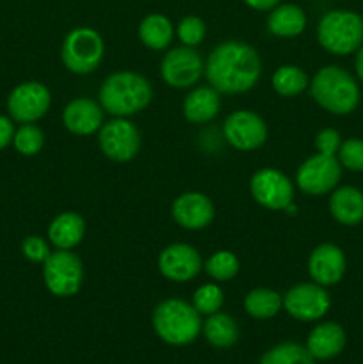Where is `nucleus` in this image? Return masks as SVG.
Wrapping results in <instances>:
<instances>
[{"label": "nucleus", "instance_id": "obj_32", "mask_svg": "<svg viewBox=\"0 0 363 364\" xmlns=\"http://www.w3.org/2000/svg\"><path fill=\"white\" fill-rule=\"evenodd\" d=\"M174 34L178 36V39H180L184 46L196 48V46L205 41L206 23L199 16L189 14V16H184L178 21L177 28H174Z\"/></svg>", "mask_w": 363, "mask_h": 364}, {"label": "nucleus", "instance_id": "obj_29", "mask_svg": "<svg viewBox=\"0 0 363 364\" xmlns=\"http://www.w3.org/2000/svg\"><path fill=\"white\" fill-rule=\"evenodd\" d=\"M238 269H241V262L231 251H216L203 263V270L219 283L233 279L238 274Z\"/></svg>", "mask_w": 363, "mask_h": 364}, {"label": "nucleus", "instance_id": "obj_24", "mask_svg": "<svg viewBox=\"0 0 363 364\" xmlns=\"http://www.w3.org/2000/svg\"><path fill=\"white\" fill-rule=\"evenodd\" d=\"M174 38V27L166 14L152 13L139 23V39L149 50H166Z\"/></svg>", "mask_w": 363, "mask_h": 364}, {"label": "nucleus", "instance_id": "obj_13", "mask_svg": "<svg viewBox=\"0 0 363 364\" xmlns=\"http://www.w3.org/2000/svg\"><path fill=\"white\" fill-rule=\"evenodd\" d=\"M223 135L231 148L238 151H255L267 142L265 121L253 110H235L223 124Z\"/></svg>", "mask_w": 363, "mask_h": 364}, {"label": "nucleus", "instance_id": "obj_22", "mask_svg": "<svg viewBox=\"0 0 363 364\" xmlns=\"http://www.w3.org/2000/svg\"><path fill=\"white\" fill-rule=\"evenodd\" d=\"M331 217L344 226H358L363 223V192L356 187H338L330 198Z\"/></svg>", "mask_w": 363, "mask_h": 364}, {"label": "nucleus", "instance_id": "obj_16", "mask_svg": "<svg viewBox=\"0 0 363 364\" xmlns=\"http://www.w3.org/2000/svg\"><path fill=\"white\" fill-rule=\"evenodd\" d=\"M171 215L180 228L189 231H199L210 226L216 215L214 203L203 192H184L171 205Z\"/></svg>", "mask_w": 363, "mask_h": 364}, {"label": "nucleus", "instance_id": "obj_17", "mask_svg": "<svg viewBox=\"0 0 363 364\" xmlns=\"http://www.w3.org/2000/svg\"><path fill=\"white\" fill-rule=\"evenodd\" d=\"M347 259L344 251L335 244H320L310 252L308 274L313 283L320 287H335L344 277Z\"/></svg>", "mask_w": 363, "mask_h": 364}, {"label": "nucleus", "instance_id": "obj_28", "mask_svg": "<svg viewBox=\"0 0 363 364\" xmlns=\"http://www.w3.org/2000/svg\"><path fill=\"white\" fill-rule=\"evenodd\" d=\"M260 364H315V359L305 345L283 341L267 350L260 359Z\"/></svg>", "mask_w": 363, "mask_h": 364}, {"label": "nucleus", "instance_id": "obj_12", "mask_svg": "<svg viewBox=\"0 0 363 364\" xmlns=\"http://www.w3.org/2000/svg\"><path fill=\"white\" fill-rule=\"evenodd\" d=\"M331 308V297L317 283H299L283 295V309L299 322H317Z\"/></svg>", "mask_w": 363, "mask_h": 364}, {"label": "nucleus", "instance_id": "obj_30", "mask_svg": "<svg viewBox=\"0 0 363 364\" xmlns=\"http://www.w3.org/2000/svg\"><path fill=\"white\" fill-rule=\"evenodd\" d=\"M13 146L20 155L23 156H34L45 146V134L41 128L34 123H21L20 127L14 130Z\"/></svg>", "mask_w": 363, "mask_h": 364}, {"label": "nucleus", "instance_id": "obj_38", "mask_svg": "<svg viewBox=\"0 0 363 364\" xmlns=\"http://www.w3.org/2000/svg\"><path fill=\"white\" fill-rule=\"evenodd\" d=\"M354 68H356V75H358V78H359V80L363 82V45L359 46V48H358V52H356Z\"/></svg>", "mask_w": 363, "mask_h": 364}, {"label": "nucleus", "instance_id": "obj_19", "mask_svg": "<svg viewBox=\"0 0 363 364\" xmlns=\"http://www.w3.org/2000/svg\"><path fill=\"white\" fill-rule=\"evenodd\" d=\"M345 343H347V336H345L344 327L338 326L337 322H322L310 331L305 347L308 348L313 359L330 361L342 354Z\"/></svg>", "mask_w": 363, "mask_h": 364}, {"label": "nucleus", "instance_id": "obj_27", "mask_svg": "<svg viewBox=\"0 0 363 364\" xmlns=\"http://www.w3.org/2000/svg\"><path fill=\"white\" fill-rule=\"evenodd\" d=\"M270 84L274 91L283 98H295L310 87V78L299 66L285 64L274 71Z\"/></svg>", "mask_w": 363, "mask_h": 364}, {"label": "nucleus", "instance_id": "obj_11", "mask_svg": "<svg viewBox=\"0 0 363 364\" xmlns=\"http://www.w3.org/2000/svg\"><path fill=\"white\" fill-rule=\"evenodd\" d=\"M52 105V95L41 82L28 80L18 84L7 96V112L16 123H36L46 116Z\"/></svg>", "mask_w": 363, "mask_h": 364}, {"label": "nucleus", "instance_id": "obj_33", "mask_svg": "<svg viewBox=\"0 0 363 364\" xmlns=\"http://www.w3.org/2000/svg\"><path fill=\"white\" fill-rule=\"evenodd\" d=\"M337 159L345 169L352 173H363V139L352 137L342 142Z\"/></svg>", "mask_w": 363, "mask_h": 364}, {"label": "nucleus", "instance_id": "obj_23", "mask_svg": "<svg viewBox=\"0 0 363 364\" xmlns=\"http://www.w3.org/2000/svg\"><path fill=\"white\" fill-rule=\"evenodd\" d=\"M306 13L295 4H278L267 16V28L276 38H295L306 28Z\"/></svg>", "mask_w": 363, "mask_h": 364}, {"label": "nucleus", "instance_id": "obj_2", "mask_svg": "<svg viewBox=\"0 0 363 364\" xmlns=\"http://www.w3.org/2000/svg\"><path fill=\"white\" fill-rule=\"evenodd\" d=\"M153 87L149 80L135 71H114L102 82L98 103L112 117H130L142 112L152 103Z\"/></svg>", "mask_w": 363, "mask_h": 364}, {"label": "nucleus", "instance_id": "obj_34", "mask_svg": "<svg viewBox=\"0 0 363 364\" xmlns=\"http://www.w3.org/2000/svg\"><path fill=\"white\" fill-rule=\"evenodd\" d=\"M50 242L45 240L43 237H38V235H31V237L25 238L21 242V255L32 263H45L46 258L52 255V249H50Z\"/></svg>", "mask_w": 363, "mask_h": 364}, {"label": "nucleus", "instance_id": "obj_5", "mask_svg": "<svg viewBox=\"0 0 363 364\" xmlns=\"http://www.w3.org/2000/svg\"><path fill=\"white\" fill-rule=\"evenodd\" d=\"M317 41L326 52L344 57L363 45V16L349 9H333L317 25Z\"/></svg>", "mask_w": 363, "mask_h": 364}, {"label": "nucleus", "instance_id": "obj_37", "mask_svg": "<svg viewBox=\"0 0 363 364\" xmlns=\"http://www.w3.org/2000/svg\"><path fill=\"white\" fill-rule=\"evenodd\" d=\"M244 4L255 11H270L281 4V0H244Z\"/></svg>", "mask_w": 363, "mask_h": 364}, {"label": "nucleus", "instance_id": "obj_14", "mask_svg": "<svg viewBox=\"0 0 363 364\" xmlns=\"http://www.w3.org/2000/svg\"><path fill=\"white\" fill-rule=\"evenodd\" d=\"M205 75V63L192 46L169 50L160 63V77L174 89L192 87Z\"/></svg>", "mask_w": 363, "mask_h": 364}, {"label": "nucleus", "instance_id": "obj_25", "mask_svg": "<svg viewBox=\"0 0 363 364\" xmlns=\"http://www.w3.org/2000/svg\"><path fill=\"white\" fill-rule=\"evenodd\" d=\"M201 333L205 340L216 348H230L238 340V326L228 313H214L203 322Z\"/></svg>", "mask_w": 363, "mask_h": 364}, {"label": "nucleus", "instance_id": "obj_4", "mask_svg": "<svg viewBox=\"0 0 363 364\" xmlns=\"http://www.w3.org/2000/svg\"><path fill=\"white\" fill-rule=\"evenodd\" d=\"M153 331L157 336L173 347H185L192 343L201 333V315L192 302L182 299H166L153 309Z\"/></svg>", "mask_w": 363, "mask_h": 364}, {"label": "nucleus", "instance_id": "obj_8", "mask_svg": "<svg viewBox=\"0 0 363 364\" xmlns=\"http://www.w3.org/2000/svg\"><path fill=\"white\" fill-rule=\"evenodd\" d=\"M253 199L270 212H281L294 205V183L274 167L258 169L249 180Z\"/></svg>", "mask_w": 363, "mask_h": 364}, {"label": "nucleus", "instance_id": "obj_36", "mask_svg": "<svg viewBox=\"0 0 363 364\" xmlns=\"http://www.w3.org/2000/svg\"><path fill=\"white\" fill-rule=\"evenodd\" d=\"M14 130L16 128H14L13 119L7 116H0V151L6 149L9 144H13Z\"/></svg>", "mask_w": 363, "mask_h": 364}, {"label": "nucleus", "instance_id": "obj_26", "mask_svg": "<svg viewBox=\"0 0 363 364\" xmlns=\"http://www.w3.org/2000/svg\"><path fill=\"white\" fill-rule=\"evenodd\" d=\"M283 308V297L270 288H255L244 299V309L251 318L269 320Z\"/></svg>", "mask_w": 363, "mask_h": 364}, {"label": "nucleus", "instance_id": "obj_9", "mask_svg": "<svg viewBox=\"0 0 363 364\" xmlns=\"http://www.w3.org/2000/svg\"><path fill=\"white\" fill-rule=\"evenodd\" d=\"M98 146L112 162H128L141 149V134L128 117H112L98 130Z\"/></svg>", "mask_w": 363, "mask_h": 364}, {"label": "nucleus", "instance_id": "obj_15", "mask_svg": "<svg viewBox=\"0 0 363 364\" xmlns=\"http://www.w3.org/2000/svg\"><path fill=\"white\" fill-rule=\"evenodd\" d=\"M157 263L160 274L173 283H189L203 270V259L198 249L180 242L164 247Z\"/></svg>", "mask_w": 363, "mask_h": 364}, {"label": "nucleus", "instance_id": "obj_18", "mask_svg": "<svg viewBox=\"0 0 363 364\" xmlns=\"http://www.w3.org/2000/svg\"><path fill=\"white\" fill-rule=\"evenodd\" d=\"M63 124L75 135H93L102 128L103 109L91 98H75L64 107Z\"/></svg>", "mask_w": 363, "mask_h": 364}, {"label": "nucleus", "instance_id": "obj_31", "mask_svg": "<svg viewBox=\"0 0 363 364\" xmlns=\"http://www.w3.org/2000/svg\"><path fill=\"white\" fill-rule=\"evenodd\" d=\"M224 304V294L219 284L206 283L201 284L192 295V306L199 315H214L219 311Z\"/></svg>", "mask_w": 363, "mask_h": 364}, {"label": "nucleus", "instance_id": "obj_6", "mask_svg": "<svg viewBox=\"0 0 363 364\" xmlns=\"http://www.w3.org/2000/svg\"><path fill=\"white\" fill-rule=\"evenodd\" d=\"M105 53V43L98 31L91 27H77L70 31L60 46V59L68 71L88 75L100 66Z\"/></svg>", "mask_w": 363, "mask_h": 364}, {"label": "nucleus", "instance_id": "obj_21", "mask_svg": "<svg viewBox=\"0 0 363 364\" xmlns=\"http://www.w3.org/2000/svg\"><path fill=\"white\" fill-rule=\"evenodd\" d=\"M85 235V220L77 212H63L50 223L48 242L56 249L71 251L77 247Z\"/></svg>", "mask_w": 363, "mask_h": 364}, {"label": "nucleus", "instance_id": "obj_35", "mask_svg": "<svg viewBox=\"0 0 363 364\" xmlns=\"http://www.w3.org/2000/svg\"><path fill=\"white\" fill-rule=\"evenodd\" d=\"M342 146V137L335 128H324L317 134L315 137V148L317 153L327 156H337L338 149Z\"/></svg>", "mask_w": 363, "mask_h": 364}, {"label": "nucleus", "instance_id": "obj_10", "mask_svg": "<svg viewBox=\"0 0 363 364\" xmlns=\"http://www.w3.org/2000/svg\"><path fill=\"white\" fill-rule=\"evenodd\" d=\"M342 178V166L337 156H308L295 173V185L306 196H324L337 188Z\"/></svg>", "mask_w": 363, "mask_h": 364}, {"label": "nucleus", "instance_id": "obj_3", "mask_svg": "<svg viewBox=\"0 0 363 364\" xmlns=\"http://www.w3.org/2000/svg\"><path fill=\"white\" fill-rule=\"evenodd\" d=\"M310 95L319 107L335 116L354 112L359 103V85L349 71L340 66H324L310 80Z\"/></svg>", "mask_w": 363, "mask_h": 364}, {"label": "nucleus", "instance_id": "obj_7", "mask_svg": "<svg viewBox=\"0 0 363 364\" xmlns=\"http://www.w3.org/2000/svg\"><path fill=\"white\" fill-rule=\"evenodd\" d=\"M43 281L56 297H73L84 283V265L75 252L56 249L43 263Z\"/></svg>", "mask_w": 363, "mask_h": 364}, {"label": "nucleus", "instance_id": "obj_1", "mask_svg": "<svg viewBox=\"0 0 363 364\" xmlns=\"http://www.w3.org/2000/svg\"><path fill=\"white\" fill-rule=\"evenodd\" d=\"M262 75L258 52L248 43H219L205 63V77L221 95H241L255 87Z\"/></svg>", "mask_w": 363, "mask_h": 364}, {"label": "nucleus", "instance_id": "obj_20", "mask_svg": "<svg viewBox=\"0 0 363 364\" xmlns=\"http://www.w3.org/2000/svg\"><path fill=\"white\" fill-rule=\"evenodd\" d=\"M221 110V92L212 85H199L192 89L184 100L182 112L192 124H203L212 121Z\"/></svg>", "mask_w": 363, "mask_h": 364}]
</instances>
